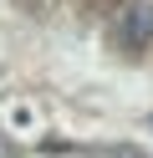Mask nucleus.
<instances>
[{
  "label": "nucleus",
  "instance_id": "f257e3e1",
  "mask_svg": "<svg viewBox=\"0 0 153 158\" xmlns=\"http://www.w3.org/2000/svg\"><path fill=\"white\" fill-rule=\"evenodd\" d=\"M148 41H153V0H138L128 10V21H122V46L128 51H143Z\"/></svg>",
  "mask_w": 153,
  "mask_h": 158
}]
</instances>
